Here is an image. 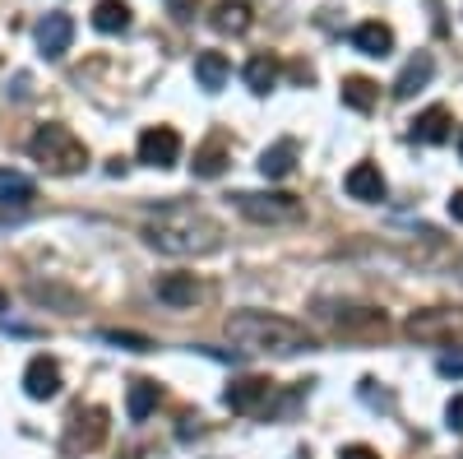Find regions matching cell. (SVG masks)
<instances>
[{"instance_id":"6da1fadb","label":"cell","mask_w":463,"mask_h":459,"mask_svg":"<svg viewBox=\"0 0 463 459\" xmlns=\"http://www.w3.org/2000/svg\"><path fill=\"white\" fill-rule=\"evenodd\" d=\"M227 334L250 353H306L316 349V339L306 334V325L288 320V316H269V311H237L227 316Z\"/></svg>"},{"instance_id":"7a4b0ae2","label":"cell","mask_w":463,"mask_h":459,"mask_svg":"<svg viewBox=\"0 0 463 459\" xmlns=\"http://www.w3.org/2000/svg\"><path fill=\"white\" fill-rule=\"evenodd\" d=\"M144 237L153 251L163 255H204L218 246V223L204 214H190V209H172L167 218H158L153 227H144Z\"/></svg>"},{"instance_id":"3957f363","label":"cell","mask_w":463,"mask_h":459,"mask_svg":"<svg viewBox=\"0 0 463 459\" xmlns=\"http://www.w3.org/2000/svg\"><path fill=\"white\" fill-rule=\"evenodd\" d=\"M28 153H33V163H43L56 177H74V172H84V163H89L84 139L74 130H65V126H43L28 139Z\"/></svg>"},{"instance_id":"277c9868","label":"cell","mask_w":463,"mask_h":459,"mask_svg":"<svg viewBox=\"0 0 463 459\" xmlns=\"http://www.w3.org/2000/svg\"><path fill=\"white\" fill-rule=\"evenodd\" d=\"M237 209L250 218V223H301L306 218V205L297 200V196H283V190H241L237 196Z\"/></svg>"},{"instance_id":"5b68a950","label":"cell","mask_w":463,"mask_h":459,"mask_svg":"<svg viewBox=\"0 0 463 459\" xmlns=\"http://www.w3.org/2000/svg\"><path fill=\"white\" fill-rule=\"evenodd\" d=\"M181 158V135L172 126H148L139 135V163L144 167H176Z\"/></svg>"},{"instance_id":"8992f818","label":"cell","mask_w":463,"mask_h":459,"mask_svg":"<svg viewBox=\"0 0 463 459\" xmlns=\"http://www.w3.org/2000/svg\"><path fill=\"white\" fill-rule=\"evenodd\" d=\"M269 395H274V386H269L264 376H241V380H232V386L222 390V404L232 413H255Z\"/></svg>"},{"instance_id":"52a82bcc","label":"cell","mask_w":463,"mask_h":459,"mask_svg":"<svg viewBox=\"0 0 463 459\" xmlns=\"http://www.w3.org/2000/svg\"><path fill=\"white\" fill-rule=\"evenodd\" d=\"M74 43V19L70 14H47L43 24H37V47H43L47 61H61Z\"/></svg>"},{"instance_id":"ba28073f","label":"cell","mask_w":463,"mask_h":459,"mask_svg":"<svg viewBox=\"0 0 463 459\" xmlns=\"http://www.w3.org/2000/svg\"><path fill=\"white\" fill-rule=\"evenodd\" d=\"M24 390H28V399H56L61 395V367L52 358H33L24 367Z\"/></svg>"},{"instance_id":"9c48e42d","label":"cell","mask_w":463,"mask_h":459,"mask_svg":"<svg viewBox=\"0 0 463 459\" xmlns=\"http://www.w3.org/2000/svg\"><path fill=\"white\" fill-rule=\"evenodd\" d=\"M343 190H347L353 200H362V205H380V200H384V177H380L375 163H357L353 172L343 177Z\"/></svg>"},{"instance_id":"30bf717a","label":"cell","mask_w":463,"mask_h":459,"mask_svg":"<svg viewBox=\"0 0 463 459\" xmlns=\"http://www.w3.org/2000/svg\"><path fill=\"white\" fill-rule=\"evenodd\" d=\"M431 74H436V61H431V52H417L408 65H403V74H399V80H394V98H412V93H421V89H427L431 84Z\"/></svg>"},{"instance_id":"8fae6325","label":"cell","mask_w":463,"mask_h":459,"mask_svg":"<svg viewBox=\"0 0 463 459\" xmlns=\"http://www.w3.org/2000/svg\"><path fill=\"white\" fill-rule=\"evenodd\" d=\"M449 126H454V121H449L445 107H427V111L412 121V139H417V144H445V139L454 135Z\"/></svg>"},{"instance_id":"7c38bea8","label":"cell","mask_w":463,"mask_h":459,"mask_svg":"<svg viewBox=\"0 0 463 459\" xmlns=\"http://www.w3.org/2000/svg\"><path fill=\"white\" fill-rule=\"evenodd\" d=\"M353 47L362 52V56H390V47H394V33L384 28V24H357L353 28Z\"/></svg>"},{"instance_id":"4fadbf2b","label":"cell","mask_w":463,"mask_h":459,"mask_svg":"<svg viewBox=\"0 0 463 459\" xmlns=\"http://www.w3.org/2000/svg\"><path fill=\"white\" fill-rule=\"evenodd\" d=\"M227 74H232V65H227L222 52H200V56H195V80H200V89L218 93V89L227 84Z\"/></svg>"},{"instance_id":"5bb4252c","label":"cell","mask_w":463,"mask_h":459,"mask_svg":"<svg viewBox=\"0 0 463 459\" xmlns=\"http://www.w3.org/2000/svg\"><path fill=\"white\" fill-rule=\"evenodd\" d=\"M195 297H200L195 274H167V279H158V301H167V306H195Z\"/></svg>"},{"instance_id":"9a60e30c","label":"cell","mask_w":463,"mask_h":459,"mask_svg":"<svg viewBox=\"0 0 463 459\" xmlns=\"http://www.w3.org/2000/svg\"><path fill=\"white\" fill-rule=\"evenodd\" d=\"M292 167H297V144H292V139H279L274 148H264V153H260V172H264L269 181L288 177Z\"/></svg>"},{"instance_id":"2e32d148","label":"cell","mask_w":463,"mask_h":459,"mask_svg":"<svg viewBox=\"0 0 463 459\" xmlns=\"http://www.w3.org/2000/svg\"><path fill=\"white\" fill-rule=\"evenodd\" d=\"M209 24H213L218 33H246V28H250V5H246V0H218Z\"/></svg>"},{"instance_id":"e0dca14e","label":"cell","mask_w":463,"mask_h":459,"mask_svg":"<svg viewBox=\"0 0 463 459\" xmlns=\"http://www.w3.org/2000/svg\"><path fill=\"white\" fill-rule=\"evenodd\" d=\"M163 390H158V380H135L130 386V399H126V413H130V423H144V417L158 408Z\"/></svg>"},{"instance_id":"ac0fdd59","label":"cell","mask_w":463,"mask_h":459,"mask_svg":"<svg viewBox=\"0 0 463 459\" xmlns=\"http://www.w3.org/2000/svg\"><path fill=\"white\" fill-rule=\"evenodd\" d=\"M93 28L98 33H126L130 28V5L126 0H98L93 5Z\"/></svg>"},{"instance_id":"d6986e66","label":"cell","mask_w":463,"mask_h":459,"mask_svg":"<svg viewBox=\"0 0 463 459\" xmlns=\"http://www.w3.org/2000/svg\"><path fill=\"white\" fill-rule=\"evenodd\" d=\"M329 320L338 325V330H384V316L380 311H371V306H343V311H329Z\"/></svg>"},{"instance_id":"ffe728a7","label":"cell","mask_w":463,"mask_h":459,"mask_svg":"<svg viewBox=\"0 0 463 459\" xmlns=\"http://www.w3.org/2000/svg\"><path fill=\"white\" fill-rule=\"evenodd\" d=\"M279 84V61L274 56H250L246 61V89L250 93H269Z\"/></svg>"},{"instance_id":"44dd1931","label":"cell","mask_w":463,"mask_h":459,"mask_svg":"<svg viewBox=\"0 0 463 459\" xmlns=\"http://www.w3.org/2000/svg\"><path fill=\"white\" fill-rule=\"evenodd\" d=\"M222 172H227V148H222V139H213V144H204V148L195 153V177L213 181V177H222Z\"/></svg>"},{"instance_id":"7402d4cb","label":"cell","mask_w":463,"mask_h":459,"mask_svg":"<svg viewBox=\"0 0 463 459\" xmlns=\"http://www.w3.org/2000/svg\"><path fill=\"white\" fill-rule=\"evenodd\" d=\"M375 84L371 80H362V74H353V80H343V102L353 107V111H371L375 107Z\"/></svg>"},{"instance_id":"603a6c76","label":"cell","mask_w":463,"mask_h":459,"mask_svg":"<svg viewBox=\"0 0 463 459\" xmlns=\"http://www.w3.org/2000/svg\"><path fill=\"white\" fill-rule=\"evenodd\" d=\"M33 200V181L14 177V172H0V205H28Z\"/></svg>"},{"instance_id":"cb8c5ba5","label":"cell","mask_w":463,"mask_h":459,"mask_svg":"<svg viewBox=\"0 0 463 459\" xmlns=\"http://www.w3.org/2000/svg\"><path fill=\"white\" fill-rule=\"evenodd\" d=\"M98 339H102V343H111V349H126V353H153V339H144V334H121V330H102Z\"/></svg>"},{"instance_id":"d4e9b609","label":"cell","mask_w":463,"mask_h":459,"mask_svg":"<svg viewBox=\"0 0 463 459\" xmlns=\"http://www.w3.org/2000/svg\"><path fill=\"white\" fill-rule=\"evenodd\" d=\"M408 330H412L417 339H427V334H440V330H449V316H412V320H408Z\"/></svg>"},{"instance_id":"484cf974","label":"cell","mask_w":463,"mask_h":459,"mask_svg":"<svg viewBox=\"0 0 463 459\" xmlns=\"http://www.w3.org/2000/svg\"><path fill=\"white\" fill-rule=\"evenodd\" d=\"M445 423H449V432H458V436H463V395H454V399H449Z\"/></svg>"},{"instance_id":"4316f807","label":"cell","mask_w":463,"mask_h":459,"mask_svg":"<svg viewBox=\"0 0 463 459\" xmlns=\"http://www.w3.org/2000/svg\"><path fill=\"white\" fill-rule=\"evenodd\" d=\"M440 376H463V353H445L440 358Z\"/></svg>"},{"instance_id":"83f0119b","label":"cell","mask_w":463,"mask_h":459,"mask_svg":"<svg viewBox=\"0 0 463 459\" xmlns=\"http://www.w3.org/2000/svg\"><path fill=\"white\" fill-rule=\"evenodd\" d=\"M167 5H172V14H176V19H190V14H195V5H200V0H167Z\"/></svg>"},{"instance_id":"f1b7e54d","label":"cell","mask_w":463,"mask_h":459,"mask_svg":"<svg viewBox=\"0 0 463 459\" xmlns=\"http://www.w3.org/2000/svg\"><path fill=\"white\" fill-rule=\"evenodd\" d=\"M338 459H380V454H375L371 445H347V450H343Z\"/></svg>"},{"instance_id":"f546056e","label":"cell","mask_w":463,"mask_h":459,"mask_svg":"<svg viewBox=\"0 0 463 459\" xmlns=\"http://www.w3.org/2000/svg\"><path fill=\"white\" fill-rule=\"evenodd\" d=\"M449 218L463 223V190H454V196H449Z\"/></svg>"},{"instance_id":"4dcf8cb0","label":"cell","mask_w":463,"mask_h":459,"mask_svg":"<svg viewBox=\"0 0 463 459\" xmlns=\"http://www.w3.org/2000/svg\"><path fill=\"white\" fill-rule=\"evenodd\" d=\"M0 311H5V292H0Z\"/></svg>"},{"instance_id":"1f68e13d","label":"cell","mask_w":463,"mask_h":459,"mask_svg":"<svg viewBox=\"0 0 463 459\" xmlns=\"http://www.w3.org/2000/svg\"><path fill=\"white\" fill-rule=\"evenodd\" d=\"M458 153H463V135H458Z\"/></svg>"}]
</instances>
